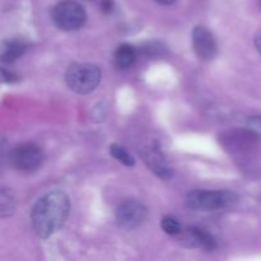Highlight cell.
<instances>
[{
	"instance_id": "obj_1",
	"label": "cell",
	"mask_w": 261,
	"mask_h": 261,
	"mask_svg": "<svg viewBox=\"0 0 261 261\" xmlns=\"http://www.w3.org/2000/svg\"><path fill=\"white\" fill-rule=\"evenodd\" d=\"M70 212V199L64 191L53 190L38 199L31 219L36 234L46 240L63 227Z\"/></svg>"
},
{
	"instance_id": "obj_2",
	"label": "cell",
	"mask_w": 261,
	"mask_h": 261,
	"mask_svg": "<svg viewBox=\"0 0 261 261\" xmlns=\"http://www.w3.org/2000/svg\"><path fill=\"white\" fill-rule=\"evenodd\" d=\"M101 69L94 64L75 63L65 71L66 86L78 94H88L101 83Z\"/></svg>"
},
{
	"instance_id": "obj_3",
	"label": "cell",
	"mask_w": 261,
	"mask_h": 261,
	"mask_svg": "<svg viewBox=\"0 0 261 261\" xmlns=\"http://www.w3.org/2000/svg\"><path fill=\"white\" fill-rule=\"evenodd\" d=\"M237 195L228 190H195L186 198L190 209L198 212H213L228 208L237 201Z\"/></svg>"
},
{
	"instance_id": "obj_4",
	"label": "cell",
	"mask_w": 261,
	"mask_h": 261,
	"mask_svg": "<svg viewBox=\"0 0 261 261\" xmlns=\"http://www.w3.org/2000/svg\"><path fill=\"white\" fill-rule=\"evenodd\" d=\"M51 18L58 28L63 31H76L84 25L87 13L75 0H63L54 7Z\"/></svg>"
},
{
	"instance_id": "obj_5",
	"label": "cell",
	"mask_w": 261,
	"mask_h": 261,
	"mask_svg": "<svg viewBox=\"0 0 261 261\" xmlns=\"http://www.w3.org/2000/svg\"><path fill=\"white\" fill-rule=\"evenodd\" d=\"M42 149L35 143H23L8 152V161L20 172H35L43 163Z\"/></svg>"
},
{
	"instance_id": "obj_6",
	"label": "cell",
	"mask_w": 261,
	"mask_h": 261,
	"mask_svg": "<svg viewBox=\"0 0 261 261\" xmlns=\"http://www.w3.org/2000/svg\"><path fill=\"white\" fill-rule=\"evenodd\" d=\"M147 218V208L137 200H127L120 204L116 211V221L121 228L134 229Z\"/></svg>"
},
{
	"instance_id": "obj_7",
	"label": "cell",
	"mask_w": 261,
	"mask_h": 261,
	"mask_svg": "<svg viewBox=\"0 0 261 261\" xmlns=\"http://www.w3.org/2000/svg\"><path fill=\"white\" fill-rule=\"evenodd\" d=\"M193 48L200 60H213L218 53V46L213 33L203 25H198L193 31Z\"/></svg>"
},
{
	"instance_id": "obj_8",
	"label": "cell",
	"mask_w": 261,
	"mask_h": 261,
	"mask_svg": "<svg viewBox=\"0 0 261 261\" xmlns=\"http://www.w3.org/2000/svg\"><path fill=\"white\" fill-rule=\"evenodd\" d=\"M143 158H144L148 167H149L158 177L165 178V180H168V178L172 177V167L168 165V162L166 161V157L163 155V153L161 152L158 147L150 145V147L145 148V149L143 150Z\"/></svg>"
},
{
	"instance_id": "obj_9",
	"label": "cell",
	"mask_w": 261,
	"mask_h": 261,
	"mask_svg": "<svg viewBox=\"0 0 261 261\" xmlns=\"http://www.w3.org/2000/svg\"><path fill=\"white\" fill-rule=\"evenodd\" d=\"M28 43L22 37H13L0 43V61L4 64H12L24 55Z\"/></svg>"
},
{
	"instance_id": "obj_10",
	"label": "cell",
	"mask_w": 261,
	"mask_h": 261,
	"mask_svg": "<svg viewBox=\"0 0 261 261\" xmlns=\"http://www.w3.org/2000/svg\"><path fill=\"white\" fill-rule=\"evenodd\" d=\"M185 241L189 242L190 247H198V249L212 251L217 247V242L214 237L209 232L201 228H190L188 229L185 236Z\"/></svg>"
},
{
	"instance_id": "obj_11",
	"label": "cell",
	"mask_w": 261,
	"mask_h": 261,
	"mask_svg": "<svg viewBox=\"0 0 261 261\" xmlns=\"http://www.w3.org/2000/svg\"><path fill=\"white\" fill-rule=\"evenodd\" d=\"M138 58V51L134 46L127 45V43H124V45H120L119 47L116 48L114 55V61L115 65L119 69H127L135 63Z\"/></svg>"
},
{
	"instance_id": "obj_12",
	"label": "cell",
	"mask_w": 261,
	"mask_h": 261,
	"mask_svg": "<svg viewBox=\"0 0 261 261\" xmlns=\"http://www.w3.org/2000/svg\"><path fill=\"white\" fill-rule=\"evenodd\" d=\"M15 211L14 195L8 189H0V218L12 216Z\"/></svg>"
},
{
	"instance_id": "obj_13",
	"label": "cell",
	"mask_w": 261,
	"mask_h": 261,
	"mask_svg": "<svg viewBox=\"0 0 261 261\" xmlns=\"http://www.w3.org/2000/svg\"><path fill=\"white\" fill-rule=\"evenodd\" d=\"M110 153H111L112 157L116 161H119L120 163H122L124 166H127V167H133L135 165V160L124 147L119 144H112L110 147Z\"/></svg>"
},
{
	"instance_id": "obj_14",
	"label": "cell",
	"mask_w": 261,
	"mask_h": 261,
	"mask_svg": "<svg viewBox=\"0 0 261 261\" xmlns=\"http://www.w3.org/2000/svg\"><path fill=\"white\" fill-rule=\"evenodd\" d=\"M161 227L166 233L171 234V236H176V234H180L182 232L180 222L173 217H165L161 222Z\"/></svg>"
},
{
	"instance_id": "obj_15",
	"label": "cell",
	"mask_w": 261,
	"mask_h": 261,
	"mask_svg": "<svg viewBox=\"0 0 261 261\" xmlns=\"http://www.w3.org/2000/svg\"><path fill=\"white\" fill-rule=\"evenodd\" d=\"M19 81V75H18L15 71L10 70V69L4 68V66H0V82L2 83L7 84H13L17 83Z\"/></svg>"
},
{
	"instance_id": "obj_16",
	"label": "cell",
	"mask_w": 261,
	"mask_h": 261,
	"mask_svg": "<svg viewBox=\"0 0 261 261\" xmlns=\"http://www.w3.org/2000/svg\"><path fill=\"white\" fill-rule=\"evenodd\" d=\"M247 129L254 135L261 137V116H252L247 120Z\"/></svg>"
},
{
	"instance_id": "obj_17",
	"label": "cell",
	"mask_w": 261,
	"mask_h": 261,
	"mask_svg": "<svg viewBox=\"0 0 261 261\" xmlns=\"http://www.w3.org/2000/svg\"><path fill=\"white\" fill-rule=\"evenodd\" d=\"M5 160H8V152H7V142H5L4 137L0 134V172L4 167Z\"/></svg>"
},
{
	"instance_id": "obj_18",
	"label": "cell",
	"mask_w": 261,
	"mask_h": 261,
	"mask_svg": "<svg viewBox=\"0 0 261 261\" xmlns=\"http://www.w3.org/2000/svg\"><path fill=\"white\" fill-rule=\"evenodd\" d=\"M101 9L102 12L109 14V13H111L112 9H114V2H112V0H102Z\"/></svg>"
},
{
	"instance_id": "obj_19",
	"label": "cell",
	"mask_w": 261,
	"mask_h": 261,
	"mask_svg": "<svg viewBox=\"0 0 261 261\" xmlns=\"http://www.w3.org/2000/svg\"><path fill=\"white\" fill-rule=\"evenodd\" d=\"M255 47H256V50L259 51L260 55H261V30L259 31V32L255 35Z\"/></svg>"
},
{
	"instance_id": "obj_20",
	"label": "cell",
	"mask_w": 261,
	"mask_h": 261,
	"mask_svg": "<svg viewBox=\"0 0 261 261\" xmlns=\"http://www.w3.org/2000/svg\"><path fill=\"white\" fill-rule=\"evenodd\" d=\"M155 3L158 4H162V5H171L176 2V0H154Z\"/></svg>"
}]
</instances>
